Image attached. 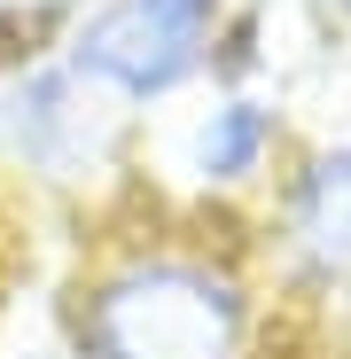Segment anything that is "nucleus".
Masks as SVG:
<instances>
[{"mask_svg": "<svg viewBox=\"0 0 351 359\" xmlns=\"http://www.w3.org/2000/svg\"><path fill=\"white\" fill-rule=\"evenodd\" d=\"M250 297L195 250H141L86 297V359H242Z\"/></svg>", "mask_w": 351, "mask_h": 359, "instance_id": "1", "label": "nucleus"}, {"mask_svg": "<svg viewBox=\"0 0 351 359\" xmlns=\"http://www.w3.org/2000/svg\"><path fill=\"white\" fill-rule=\"evenodd\" d=\"M226 0H94L71 32V79L109 102H164L211 71Z\"/></svg>", "mask_w": 351, "mask_h": 359, "instance_id": "2", "label": "nucleus"}, {"mask_svg": "<svg viewBox=\"0 0 351 359\" xmlns=\"http://www.w3.org/2000/svg\"><path fill=\"white\" fill-rule=\"evenodd\" d=\"M102 141V109H94V86L63 71H24L0 86V149L32 172H78V156Z\"/></svg>", "mask_w": 351, "mask_h": 359, "instance_id": "3", "label": "nucleus"}, {"mask_svg": "<svg viewBox=\"0 0 351 359\" xmlns=\"http://www.w3.org/2000/svg\"><path fill=\"white\" fill-rule=\"evenodd\" d=\"M281 234L312 281H351V126L297 156L281 188Z\"/></svg>", "mask_w": 351, "mask_h": 359, "instance_id": "4", "label": "nucleus"}, {"mask_svg": "<svg viewBox=\"0 0 351 359\" xmlns=\"http://www.w3.org/2000/svg\"><path fill=\"white\" fill-rule=\"evenodd\" d=\"M281 156V109L266 94H219L195 126H188V172L203 180V188H250V180H266V164Z\"/></svg>", "mask_w": 351, "mask_h": 359, "instance_id": "5", "label": "nucleus"}, {"mask_svg": "<svg viewBox=\"0 0 351 359\" xmlns=\"http://www.w3.org/2000/svg\"><path fill=\"white\" fill-rule=\"evenodd\" d=\"M47 8H71V0H0V16H47Z\"/></svg>", "mask_w": 351, "mask_h": 359, "instance_id": "6", "label": "nucleus"}, {"mask_svg": "<svg viewBox=\"0 0 351 359\" xmlns=\"http://www.w3.org/2000/svg\"><path fill=\"white\" fill-rule=\"evenodd\" d=\"M336 8H351V0H336Z\"/></svg>", "mask_w": 351, "mask_h": 359, "instance_id": "7", "label": "nucleus"}]
</instances>
